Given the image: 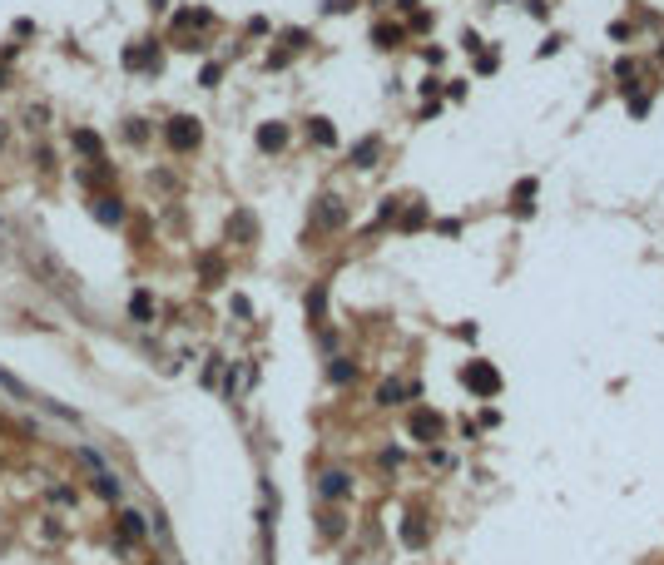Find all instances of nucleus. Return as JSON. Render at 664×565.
Segmentation results:
<instances>
[{"label": "nucleus", "mask_w": 664, "mask_h": 565, "mask_svg": "<svg viewBox=\"0 0 664 565\" xmlns=\"http://www.w3.org/2000/svg\"><path fill=\"white\" fill-rule=\"evenodd\" d=\"M164 139H169L179 154H189V149H199V124H194V119H169Z\"/></svg>", "instance_id": "obj_1"}, {"label": "nucleus", "mask_w": 664, "mask_h": 565, "mask_svg": "<svg viewBox=\"0 0 664 565\" xmlns=\"http://www.w3.org/2000/svg\"><path fill=\"white\" fill-rule=\"evenodd\" d=\"M466 387H471V392H481V397H491V392L501 387V377H496V367H491V362H471V367H466Z\"/></svg>", "instance_id": "obj_2"}, {"label": "nucleus", "mask_w": 664, "mask_h": 565, "mask_svg": "<svg viewBox=\"0 0 664 565\" xmlns=\"http://www.w3.org/2000/svg\"><path fill=\"white\" fill-rule=\"evenodd\" d=\"M442 417H437V412H412V437H417V442H437V437H442Z\"/></svg>", "instance_id": "obj_3"}, {"label": "nucleus", "mask_w": 664, "mask_h": 565, "mask_svg": "<svg viewBox=\"0 0 664 565\" xmlns=\"http://www.w3.org/2000/svg\"><path fill=\"white\" fill-rule=\"evenodd\" d=\"M95 219H100V224H119V219H124V204H119V199H95Z\"/></svg>", "instance_id": "obj_4"}, {"label": "nucleus", "mask_w": 664, "mask_h": 565, "mask_svg": "<svg viewBox=\"0 0 664 565\" xmlns=\"http://www.w3.org/2000/svg\"><path fill=\"white\" fill-rule=\"evenodd\" d=\"M258 144H263V149H283V144H288V129H283V124H263V129H258Z\"/></svg>", "instance_id": "obj_5"}, {"label": "nucleus", "mask_w": 664, "mask_h": 565, "mask_svg": "<svg viewBox=\"0 0 664 565\" xmlns=\"http://www.w3.org/2000/svg\"><path fill=\"white\" fill-rule=\"evenodd\" d=\"M95 491H100V496H105V501H119V496H124V486H119V481H114L110 471H95Z\"/></svg>", "instance_id": "obj_6"}, {"label": "nucleus", "mask_w": 664, "mask_h": 565, "mask_svg": "<svg viewBox=\"0 0 664 565\" xmlns=\"http://www.w3.org/2000/svg\"><path fill=\"white\" fill-rule=\"evenodd\" d=\"M352 164H357V169H372V164H377V139H362V144L352 149Z\"/></svg>", "instance_id": "obj_7"}, {"label": "nucleus", "mask_w": 664, "mask_h": 565, "mask_svg": "<svg viewBox=\"0 0 664 565\" xmlns=\"http://www.w3.org/2000/svg\"><path fill=\"white\" fill-rule=\"evenodd\" d=\"M119 526H124V541H144V516L139 511H124Z\"/></svg>", "instance_id": "obj_8"}, {"label": "nucleus", "mask_w": 664, "mask_h": 565, "mask_svg": "<svg viewBox=\"0 0 664 565\" xmlns=\"http://www.w3.org/2000/svg\"><path fill=\"white\" fill-rule=\"evenodd\" d=\"M323 496H347V476L342 471H328L323 476Z\"/></svg>", "instance_id": "obj_9"}, {"label": "nucleus", "mask_w": 664, "mask_h": 565, "mask_svg": "<svg viewBox=\"0 0 664 565\" xmlns=\"http://www.w3.org/2000/svg\"><path fill=\"white\" fill-rule=\"evenodd\" d=\"M342 219H347V209H342V199H323V224H342Z\"/></svg>", "instance_id": "obj_10"}, {"label": "nucleus", "mask_w": 664, "mask_h": 565, "mask_svg": "<svg viewBox=\"0 0 664 565\" xmlns=\"http://www.w3.org/2000/svg\"><path fill=\"white\" fill-rule=\"evenodd\" d=\"M352 372H357V367H352L347 357H337V362L328 367V377H332V382H352Z\"/></svg>", "instance_id": "obj_11"}, {"label": "nucleus", "mask_w": 664, "mask_h": 565, "mask_svg": "<svg viewBox=\"0 0 664 565\" xmlns=\"http://www.w3.org/2000/svg\"><path fill=\"white\" fill-rule=\"evenodd\" d=\"M313 139L318 144H337V129H332L328 119H313Z\"/></svg>", "instance_id": "obj_12"}, {"label": "nucleus", "mask_w": 664, "mask_h": 565, "mask_svg": "<svg viewBox=\"0 0 664 565\" xmlns=\"http://www.w3.org/2000/svg\"><path fill=\"white\" fill-rule=\"evenodd\" d=\"M377 397H382V407H397V402H402V382H382Z\"/></svg>", "instance_id": "obj_13"}, {"label": "nucleus", "mask_w": 664, "mask_h": 565, "mask_svg": "<svg viewBox=\"0 0 664 565\" xmlns=\"http://www.w3.org/2000/svg\"><path fill=\"white\" fill-rule=\"evenodd\" d=\"M526 199H536V179H526V184H516V209H531Z\"/></svg>", "instance_id": "obj_14"}, {"label": "nucleus", "mask_w": 664, "mask_h": 565, "mask_svg": "<svg viewBox=\"0 0 664 565\" xmlns=\"http://www.w3.org/2000/svg\"><path fill=\"white\" fill-rule=\"evenodd\" d=\"M129 308H134V318H149V313H154V303H149V298H144V293H139V298H134V303H129Z\"/></svg>", "instance_id": "obj_15"}, {"label": "nucleus", "mask_w": 664, "mask_h": 565, "mask_svg": "<svg viewBox=\"0 0 664 565\" xmlns=\"http://www.w3.org/2000/svg\"><path fill=\"white\" fill-rule=\"evenodd\" d=\"M422 224H427V209H412V214L402 219V228H422Z\"/></svg>", "instance_id": "obj_16"}, {"label": "nucleus", "mask_w": 664, "mask_h": 565, "mask_svg": "<svg viewBox=\"0 0 664 565\" xmlns=\"http://www.w3.org/2000/svg\"><path fill=\"white\" fill-rule=\"evenodd\" d=\"M377 40H382V45H392V40H402V30H397V25H382V30H377Z\"/></svg>", "instance_id": "obj_17"}, {"label": "nucleus", "mask_w": 664, "mask_h": 565, "mask_svg": "<svg viewBox=\"0 0 664 565\" xmlns=\"http://www.w3.org/2000/svg\"><path fill=\"white\" fill-rule=\"evenodd\" d=\"M75 144H80V149H90V154H100V139H95V134H75Z\"/></svg>", "instance_id": "obj_18"}, {"label": "nucleus", "mask_w": 664, "mask_h": 565, "mask_svg": "<svg viewBox=\"0 0 664 565\" xmlns=\"http://www.w3.org/2000/svg\"><path fill=\"white\" fill-rule=\"evenodd\" d=\"M308 313H313V318H323V288H313V298H308Z\"/></svg>", "instance_id": "obj_19"}, {"label": "nucleus", "mask_w": 664, "mask_h": 565, "mask_svg": "<svg viewBox=\"0 0 664 565\" xmlns=\"http://www.w3.org/2000/svg\"><path fill=\"white\" fill-rule=\"evenodd\" d=\"M0 139H5V129H0Z\"/></svg>", "instance_id": "obj_20"}]
</instances>
